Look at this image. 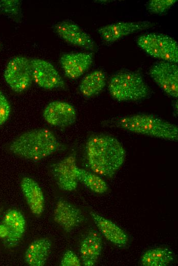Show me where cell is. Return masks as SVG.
Segmentation results:
<instances>
[{
  "label": "cell",
  "mask_w": 178,
  "mask_h": 266,
  "mask_svg": "<svg viewBox=\"0 0 178 266\" xmlns=\"http://www.w3.org/2000/svg\"><path fill=\"white\" fill-rule=\"evenodd\" d=\"M85 151L88 166L100 176L113 178L123 164L126 151L114 136L107 134L91 136L87 140Z\"/></svg>",
  "instance_id": "obj_1"
},
{
  "label": "cell",
  "mask_w": 178,
  "mask_h": 266,
  "mask_svg": "<svg viewBox=\"0 0 178 266\" xmlns=\"http://www.w3.org/2000/svg\"><path fill=\"white\" fill-rule=\"evenodd\" d=\"M102 125L167 141L178 140V128L175 124L151 114H136L112 118L103 121Z\"/></svg>",
  "instance_id": "obj_2"
},
{
  "label": "cell",
  "mask_w": 178,
  "mask_h": 266,
  "mask_svg": "<svg viewBox=\"0 0 178 266\" xmlns=\"http://www.w3.org/2000/svg\"><path fill=\"white\" fill-rule=\"evenodd\" d=\"M63 148L53 132L46 128L35 129L21 134L9 147L12 153L32 161L40 160Z\"/></svg>",
  "instance_id": "obj_3"
},
{
  "label": "cell",
  "mask_w": 178,
  "mask_h": 266,
  "mask_svg": "<svg viewBox=\"0 0 178 266\" xmlns=\"http://www.w3.org/2000/svg\"><path fill=\"white\" fill-rule=\"evenodd\" d=\"M108 90L111 97L120 102L145 100L151 94L140 73L128 71H120L112 75L108 81Z\"/></svg>",
  "instance_id": "obj_4"
},
{
  "label": "cell",
  "mask_w": 178,
  "mask_h": 266,
  "mask_svg": "<svg viewBox=\"0 0 178 266\" xmlns=\"http://www.w3.org/2000/svg\"><path fill=\"white\" fill-rule=\"evenodd\" d=\"M137 43L150 56L162 61L177 63L178 45L171 37L164 34L148 33L139 36Z\"/></svg>",
  "instance_id": "obj_5"
},
{
  "label": "cell",
  "mask_w": 178,
  "mask_h": 266,
  "mask_svg": "<svg viewBox=\"0 0 178 266\" xmlns=\"http://www.w3.org/2000/svg\"><path fill=\"white\" fill-rule=\"evenodd\" d=\"M4 76L13 91L20 93L27 90L33 81L30 59L21 56L13 58L6 65Z\"/></svg>",
  "instance_id": "obj_6"
},
{
  "label": "cell",
  "mask_w": 178,
  "mask_h": 266,
  "mask_svg": "<svg viewBox=\"0 0 178 266\" xmlns=\"http://www.w3.org/2000/svg\"><path fill=\"white\" fill-rule=\"evenodd\" d=\"M149 75L167 95L178 96V66L177 63L161 60L150 68Z\"/></svg>",
  "instance_id": "obj_7"
},
{
  "label": "cell",
  "mask_w": 178,
  "mask_h": 266,
  "mask_svg": "<svg viewBox=\"0 0 178 266\" xmlns=\"http://www.w3.org/2000/svg\"><path fill=\"white\" fill-rule=\"evenodd\" d=\"M33 81L48 90L64 88L65 84L58 71L50 62L42 59H30Z\"/></svg>",
  "instance_id": "obj_8"
},
{
  "label": "cell",
  "mask_w": 178,
  "mask_h": 266,
  "mask_svg": "<svg viewBox=\"0 0 178 266\" xmlns=\"http://www.w3.org/2000/svg\"><path fill=\"white\" fill-rule=\"evenodd\" d=\"M44 120L50 125L65 127L74 124L77 119V112L71 104L62 101L49 103L42 113Z\"/></svg>",
  "instance_id": "obj_9"
},
{
  "label": "cell",
  "mask_w": 178,
  "mask_h": 266,
  "mask_svg": "<svg viewBox=\"0 0 178 266\" xmlns=\"http://www.w3.org/2000/svg\"><path fill=\"white\" fill-rule=\"evenodd\" d=\"M75 154L72 153L52 166V173L59 188L63 190L71 191L78 185L77 168Z\"/></svg>",
  "instance_id": "obj_10"
},
{
  "label": "cell",
  "mask_w": 178,
  "mask_h": 266,
  "mask_svg": "<svg viewBox=\"0 0 178 266\" xmlns=\"http://www.w3.org/2000/svg\"><path fill=\"white\" fill-rule=\"evenodd\" d=\"M54 29L64 41L75 46L93 51L95 44L92 38L76 24L64 20L56 24Z\"/></svg>",
  "instance_id": "obj_11"
},
{
  "label": "cell",
  "mask_w": 178,
  "mask_h": 266,
  "mask_svg": "<svg viewBox=\"0 0 178 266\" xmlns=\"http://www.w3.org/2000/svg\"><path fill=\"white\" fill-rule=\"evenodd\" d=\"M150 21H119L103 26L98 29L101 38L106 42L112 43L129 34L152 27Z\"/></svg>",
  "instance_id": "obj_12"
},
{
  "label": "cell",
  "mask_w": 178,
  "mask_h": 266,
  "mask_svg": "<svg viewBox=\"0 0 178 266\" xmlns=\"http://www.w3.org/2000/svg\"><path fill=\"white\" fill-rule=\"evenodd\" d=\"M93 62V54L88 52L65 53L59 59L65 75L71 79L81 76L91 67Z\"/></svg>",
  "instance_id": "obj_13"
},
{
  "label": "cell",
  "mask_w": 178,
  "mask_h": 266,
  "mask_svg": "<svg viewBox=\"0 0 178 266\" xmlns=\"http://www.w3.org/2000/svg\"><path fill=\"white\" fill-rule=\"evenodd\" d=\"M54 221L64 231L70 232L79 226L83 217L80 209L63 199H59L54 210Z\"/></svg>",
  "instance_id": "obj_14"
},
{
  "label": "cell",
  "mask_w": 178,
  "mask_h": 266,
  "mask_svg": "<svg viewBox=\"0 0 178 266\" xmlns=\"http://www.w3.org/2000/svg\"><path fill=\"white\" fill-rule=\"evenodd\" d=\"M98 230L109 241L119 247H125L128 241L127 234L113 221L94 212H90Z\"/></svg>",
  "instance_id": "obj_15"
},
{
  "label": "cell",
  "mask_w": 178,
  "mask_h": 266,
  "mask_svg": "<svg viewBox=\"0 0 178 266\" xmlns=\"http://www.w3.org/2000/svg\"><path fill=\"white\" fill-rule=\"evenodd\" d=\"M20 187L32 213L40 215L44 211V200L38 184L31 178L25 177L21 181Z\"/></svg>",
  "instance_id": "obj_16"
},
{
  "label": "cell",
  "mask_w": 178,
  "mask_h": 266,
  "mask_svg": "<svg viewBox=\"0 0 178 266\" xmlns=\"http://www.w3.org/2000/svg\"><path fill=\"white\" fill-rule=\"evenodd\" d=\"M2 223L9 231L5 242L10 246L16 245L23 237L26 229L23 215L16 209H10L5 213Z\"/></svg>",
  "instance_id": "obj_17"
},
{
  "label": "cell",
  "mask_w": 178,
  "mask_h": 266,
  "mask_svg": "<svg viewBox=\"0 0 178 266\" xmlns=\"http://www.w3.org/2000/svg\"><path fill=\"white\" fill-rule=\"evenodd\" d=\"M102 249V242L100 236L96 231H90L80 245V254L83 264L85 266L95 265Z\"/></svg>",
  "instance_id": "obj_18"
},
{
  "label": "cell",
  "mask_w": 178,
  "mask_h": 266,
  "mask_svg": "<svg viewBox=\"0 0 178 266\" xmlns=\"http://www.w3.org/2000/svg\"><path fill=\"white\" fill-rule=\"evenodd\" d=\"M51 248V242L47 238L37 239L27 248L25 261L30 266H43L46 262Z\"/></svg>",
  "instance_id": "obj_19"
},
{
  "label": "cell",
  "mask_w": 178,
  "mask_h": 266,
  "mask_svg": "<svg viewBox=\"0 0 178 266\" xmlns=\"http://www.w3.org/2000/svg\"><path fill=\"white\" fill-rule=\"evenodd\" d=\"M106 84V77L101 70H95L84 76L81 81L79 89L85 97H91L100 93Z\"/></svg>",
  "instance_id": "obj_20"
},
{
  "label": "cell",
  "mask_w": 178,
  "mask_h": 266,
  "mask_svg": "<svg viewBox=\"0 0 178 266\" xmlns=\"http://www.w3.org/2000/svg\"><path fill=\"white\" fill-rule=\"evenodd\" d=\"M174 260L173 252L166 248L157 247L147 250L141 256L144 266H167Z\"/></svg>",
  "instance_id": "obj_21"
},
{
  "label": "cell",
  "mask_w": 178,
  "mask_h": 266,
  "mask_svg": "<svg viewBox=\"0 0 178 266\" xmlns=\"http://www.w3.org/2000/svg\"><path fill=\"white\" fill-rule=\"evenodd\" d=\"M78 181H81L93 192L98 194L106 192L108 186L99 175L77 167L76 170Z\"/></svg>",
  "instance_id": "obj_22"
},
{
  "label": "cell",
  "mask_w": 178,
  "mask_h": 266,
  "mask_svg": "<svg viewBox=\"0 0 178 266\" xmlns=\"http://www.w3.org/2000/svg\"><path fill=\"white\" fill-rule=\"evenodd\" d=\"M20 2L18 0L0 1V11L17 22L22 17Z\"/></svg>",
  "instance_id": "obj_23"
},
{
  "label": "cell",
  "mask_w": 178,
  "mask_h": 266,
  "mask_svg": "<svg viewBox=\"0 0 178 266\" xmlns=\"http://www.w3.org/2000/svg\"><path fill=\"white\" fill-rule=\"evenodd\" d=\"M176 0H151L146 4V9L150 13L161 14L170 8L176 2Z\"/></svg>",
  "instance_id": "obj_24"
},
{
  "label": "cell",
  "mask_w": 178,
  "mask_h": 266,
  "mask_svg": "<svg viewBox=\"0 0 178 266\" xmlns=\"http://www.w3.org/2000/svg\"><path fill=\"white\" fill-rule=\"evenodd\" d=\"M10 113V104L5 96L0 91V126L7 121Z\"/></svg>",
  "instance_id": "obj_25"
},
{
  "label": "cell",
  "mask_w": 178,
  "mask_h": 266,
  "mask_svg": "<svg viewBox=\"0 0 178 266\" xmlns=\"http://www.w3.org/2000/svg\"><path fill=\"white\" fill-rule=\"evenodd\" d=\"M60 265L80 266L81 265V261L78 257L73 251L68 250L62 257Z\"/></svg>",
  "instance_id": "obj_26"
},
{
  "label": "cell",
  "mask_w": 178,
  "mask_h": 266,
  "mask_svg": "<svg viewBox=\"0 0 178 266\" xmlns=\"http://www.w3.org/2000/svg\"><path fill=\"white\" fill-rule=\"evenodd\" d=\"M9 235V231L6 226L3 223H0V238L4 241Z\"/></svg>",
  "instance_id": "obj_27"
}]
</instances>
